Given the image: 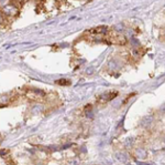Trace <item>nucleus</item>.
<instances>
[{
    "label": "nucleus",
    "mask_w": 165,
    "mask_h": 165,
    "mask_svg": "<svg viewBox=\"0 0 165 165\" xmlns=\"http://www.w3.org/2000/svg\"><path fill=\"white\" fill-rule=\"evenodd\" d=\"M57 83L58 84H68V83H70V81H64V79L62 80V81H57Z\"/></svg>",
    "instance_id": "obj_2"
},
{
    "label": "nucleus",
    "mask_w": 165,
    "mask_h": 165,
    "mask_svg": "<svg viewBox=\"0 0 165 165\" xmlns=\"http://www.w3.org/2000/svg\"><path fill=\"white\" fill-rule=\"evenodd\" d=\"M116 95H117V93H116V92H110V93H107V94H104V95H102V97H99V101H100V102H101V103H104V102H108V101H110L111 99H114V97H116Z\"/></svg>",
    "instance_id": "obj_1"
}]
</instances>
